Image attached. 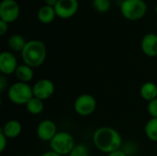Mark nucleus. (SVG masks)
Wrapping results in <instances>:
<instances>
[{"label": "nucleus", "instance_id": "nucleus-1", "mask_svg": "<svg viewBox=\"0 0 157 156\" xmlns=\"http://www.w3.org/2000/svg\"><path fill=\"white\" fill-rule=\"evenodd\" d=\"M93 142L99 151L110 154L114 151L120 150L122 140L121 136L116 130L110 127H102L94 132Z\"/></svg>", "mask_w": 157, "mask_h": 156}, {"label": "nucleus", "instance_id": "nucleus-2", "mask_svg": "<svg viewBox=\"0 0 157 156\" xmlns=\"http://www.w3.org/2000/svg\"><path fill=\"white\" fill-rule=\"evenodd\" d=\"M25 64L30 67H39L46 58V47L40 40H29L21 51Z\"/></svg>", "mask_w": 157, "mask_h": 156}, {"label": "nucleus", "instance_id": "nucleus-3", "mask_svg": "<svg viewBox=\"0 0 157 156\" xmlns=\"http://www.w3.org/2000/svg\"><path fill=\"white\" fill-rule=\"evenodd\" d=\"M147 5L144 0H123L121 5L122 16L129 20H139L144 17Z\"/></svg>", "mask_w": 157, "mask_h": 156}, {"label": "nucleus", "instance_id": "nucleus-4", "mask_svg": "<svg viewBox=\"0 0 157 156\" xmlns=\"http://www.w3.org/2000/svg\"><path fill=\"white\" fill-rule=\"evenodd\" d=\"M33 97V90L28 83L17 82L8 89L9 100L17 105H26Z\"/></svg>", "mask_w": 157, "mask_h": 156}, {"label": "nucleus", "instance_id": "nucleus-5", "mask_svg": "<svg viewBox=\"0 0 157 156\" xmlns=\"http://www.w3.org/2000/svg\"><path fill=\"white\" fill-rule=\"evenodd\" d=\"M50 145L52 152L62 156L70 154L75 146L74 137L66 131L57 132L51 141Z\"/></svg>", "mask_w": 157, "mask_h": 156}, {"label": "nucleus", "instance_id": "nucleus-6", "mask_svg": "<svg viewBox=\"0 0 157 156\" xmlns=\"http://www.w3.org/2000/svg\"><path fill=\"white\" fill-rule=\"evenodd\" d=\"M97 108V101L91 95L85 94L79 96L75 102V110L81 116L91 115Z\"/></svg>", "mask_w": 157, "mask_h": 156}, {"label": "nucleus", "instance_id": "nucleus-7", "mask_svg": "<svg viewBox=\"0 0 157 156\" xmlns=\"http://www.w3.org/2000/svg\"><path fill=\"white\" fill-rule=\"evenodd\" d=\"M19 16V6L15 0H3L0 4V18L6 23L14 22Z\"/></svg>", "mask_w": 157, "mask_h": 156}, {"label": "nucleus", "instance_id": "nucleus-8", "mask_svg": "<svg viewBox=\"0 0 157 156\" xmlns=\"http://www.w3.org/2000/svg\"><path fill=\"white\" fill-rule=\"evenodd\" d=\"M78 9L77 0H58L54 10L56 16L61 18H69L73 17Z\"/></svg>", "mask_w": 157, "mask_h": 156}, {"label": "nucleus", "instance_id": "nucleus-9", "mask_svg": "<svg viewBox=\"0 0 157 156\" xmlns=\"http://www.w3.org/2000/svg\"><path fill=\"white\" fill-rule=\"evenodd\" d=\"M32 90L35 97L45 100L52 96L54 92V85L49 79H41L34 85Z\"/></svg>", "mask_w": 157, "mask_h": 156}, {"label": "nucleus", "instance_id": "nucleus-10", "mask_svg": "<svg viewBox=\"0 0 157 156\" xmlns=\"http://www.w3.org/2000/svg\"><path fill=\"white\" fill-rule=\"evenodd\" d=\"M56 133H57V129L55 123L49 120L41 121L37 129L38 137L44 142H48V141L51 142L52 138L56 135Z\"/></svg>", "mask_w": 157, "mask_h": 156}, {"label": "nucleus", "instance_id": "nucleus-11", "mask_svg": "<svg viewBox=\"0 0 157 156\" xmlns=\"http://www.w3.org/2000/svg\"><path fill=\"white\" fill-rule=\"evenodd\" d=\"M17 68L15 55L8 51H3L0 54V71L3 74H11Z\"/></svg>", "mask_w": 157, "mask_h": 156}, {"label": "nucleus", "instance_id": "nucleus-12", "mask_svg": "<svg viewBox=\"0 0 157 156\" xmlns=\"http://www.w3.org/2000/svg\"><path fill=\"white\" fill-rule=\"evenodd\" d=\"M142 50L149 57L157 56V35L155 33L146 34L142 40Z\"/></svg>", "mask_w": 157, "mask_h": 156}, {"label": "nucleus", "instance_id": "nucleus-13", "mask_svg": "<svg viewBox=\"0 0 157 156\" xmlns=\"http://www.w3.org/2000/svg\"><path fill=\"white\" fill-rule=\"evenodd\" d=\"M1 131H3V133L6 135V137L7 139L8 138L12 139V138L17 137L21 133L22 126H21V124L17 120H13L7 121Z\"/></svg>", "mask_w": 157, "mask_h": 156}, {"label": "nucleus", "instance_id": "nucleus-14", "mask_svg": "<svg viewBox=\"0 0 157 156\" xmlns=\"http://www.w3.org/2000/svg\"><path fill=\"white\" fill-rule=\"evenodd\" d=\"M140 93H141L142 97L144 100H147L150 102V101L157 98L156 85H155L152 82H146L142 86V87L140 89Z\"/></svg>", "mask_w": 157, "mask_h": 156}, {"label": "nucleus", "instance_id": "nucleus-15", "mask_svg": "<svg viewBox=\"0 0 157 156\" xmlns=\"http://www.w3.org/2000/svg\"><path fill=\"white\" fill-rule=\"evenodd\" d=\"M56 16L54 7L49 6H41L38 11V18L41 23L48 24L53 21L54 17Z\"/></svg>", "mask_w": 157, "mask_h": 156}, {"label": "nucleus", "instance_id": "nucleus-16", "mask_svg": "<svg viewBox=\"0 0 157 156\" xmlns=\"http://www.w3.org/2000/svg\"><path fill=\"white\" fill-rule=\"evenodd\" d=\"M15 74L17 78L23 83H28L33 78V71L32 68L27 64H21L17 66Z\"/></svg>", "mask_w": 157, "mask_h": 156}, {"label": "nucleus", "instance_id": "nucleus-17", "mask_svg": "<svg viewBox=\"0 0 157 156\" xmlns=\"http://www.w3.org/2000/svg\"><path fill=\"white\" fill-rule=\"evenodd\" d=\"M27 110L33 115H38L40 114L43 111L44 108V104L41 99H39L35 97H33L27 104H26Z\"/></svg>", "mask_w": 157, "mask_h": 156}, {"label": "nucleus", "instance_id": "nucleus-18", "mask_svg": "<svg viewBox=\"0 0 157 156\" xmlns=\"http://www.w3.org/2000/svg\"><path fill=\"white\" fill-rule=\"evenodd\" d=\"M26 41L24 40V38L18 34L13 35L9 38L8 40V45L9 47L16 51H22V50L24 49L25 45H26Z\"/></svg>", "mask_w": 157, "mask_h": 156}, {"label": "nucleus", "instance_id": "nucleus-19", "mask_svg": "<svg viewBox=\"0 0 157 156\" xmlns=\"http://www.w3.org/2000/svg\"><path fill=\"white\" fill-rule=\"evenodd\" d=\"M144 131L146 136L153 142H157V118L151 119L145 125Z\"/></svg>", "mask_w": 157, "mask_h": 156}, {"label": "nucleus", "instance_id": "nucleus-20", "mask_svg": "<svg viewBox=\"0 0 157 156\" xmlns=\"http://www.w3.org/2000/svg\"><path fill=\"white\" fill-rule=\"evenodd\" d=\"M93 6L97 11L104 13L110 8L111 3L110 0H93Z\"/></svg>", "mask_w": 157, "mask_h": 156}, {"label": "nucleus", "instance_id": "nucleus-21", "mask_svg": "<svg viewBox=\"0 0 157 156\" xmlns=\"http://www.w3.org/2000/svg\"><path fill=\"white\" fill-rule=\"evenodd\" d=\"M89 152L86 145L84 144H78L75 145V148L72 150L69 156H88Z\"/></svg>", "mask_w": 157, "mask_h": 156}, {"label": "nucleus", "instance_id": "nucleus-22", "mask_svg": "<svg viewBox=\"0 0 157 156\" xmlns=\"http://www.w3.org/2000/svg\"><path fill=\"white\" fill-rule=\"evenodd\" d=\"M148 112L153 118H157V98L152 100L148 104Z\"/></svg>", "mask_w": 157, "mask_h": 156}, {"label": "nucleus", "instance_id": "nucleus-23", "mask_svg": "<svg viewBox=\"0 0 157 156\" xmlns=\"http://www.w3.org/2000/svg\"><path fill=\"white\" fill-rule=\"evenodd\" d=\"M6 143H7V138L3 133V131H0V152L1 153H3L4 150L6 149Z\"/></svg>", "mask_w": 157, "mask_h": 156}, {"label": "nucleus", "instance_id": "nucleus-24", "mask_svg": "<svg viewBox=\"0 0 157 156\" xmlns=\"http://www.w3.org/2000/svg\"><path fill=\"white\" fill-rule=\"evenodd\" d=\"M7 24H8V23H6V22H5L4 20H1V19H0V35H1V36H3V35L7 31V29H8Z\"/></svg>", "mask_w": 157, "mask_h": 156}, {"label": "nucleus", "instance_id": "nucleus-25", "mask_svg": "<svg viewBox=\"0 0 157 156\" xmlns=\"http://www.w3.org/2000/svg\"><path fill=\"white\" fill-rule=\"evenodd\" d=\"M6 77L4 76V74H1L0 75V91L1 92H4L5 89H6Z\"/></svg>", "mask_w": 157, "mask_h": 156}, {"label": "nucleus", "instance_id": "nucleus-26", "mask_svg": "<svg viewBox=\"0 0 157 156\" xmlns=\"http://www.w3.org/2000/svg\"><path fill=\"white\" fill-rule=\"evenodd\" d=\"M108 156H127L125 151H122V150H117V151H114L110 154H109Z\"/></svg>", "mask_w": 157, "mask_h": 156}, {"label": "nucleus", "instance_id": "nucleus-27", "mask_svg": "<svg viewBox=\"0 0 157 156\" xmlns=\"http://www.w3.org/2000/svg\"><path fill=\"white\" fill-rule=\"evenodd\" d=\"M58 0H45V4L46 6H52V7H54L57 4Z\"/></svg>", "mask_w": 157, "mask_h": 156}, {"label": "nucleus", "instance_id": "nucleus-28", "mask_svg": "<svg viewBox=\"0 0 157 156\" xmlns=\"http://www.w3.org/2000/svg\"><path fill=\"white\" fill-rule=\"evenodd\" d=\"M41 156H62V155H60V154H56V153H54V152H52V151H50V152H46V153H44L43 154H41Z\"/></svg>", "mask_w": 157, "mask_h": 156}, {"label": "nucleus", "instance_id": "nucleus-29", "mask_svg": "<svg viewBox=\"0 0 157 156\" xmlns=\"http://www.w3.org/2000/svg\"><path fill=\"white\" fill-rule=\"evenodd\" d=\"M155 12H156V13H157V5H156V6H155Z\"/></svg>", "mask_w": 157, "mask_h": 156}, {"label": "nucleus", "instance_id": "nucleus-30", "mask_svg": "<svg viewBox=\"0 0 157 156\" xmlns=\"http://www.w3.org/2000/svg\"><path fill=\"white\" fill-rule=\"evenodd\" d=\"M156 26H157V20H156Z\"/></svg>", "mask_w": 157, "mask_h": 156}, {"label": "nucleus", "instance_id": "nucleus-31", "mask_svg": "<svg viewBox=\"0 0 157 156\" xmlns=\"http://www.w3.org/2000/svg\"><path fill=\"white\" fill-rule=\"evenodd\" d=\"M122 1H123V0H122Z\"/></svg>", "mask_w": 157, "mask_h": 156}]
</instances>
